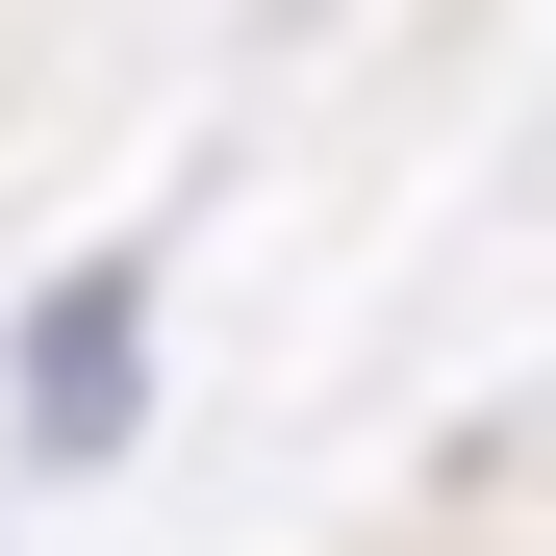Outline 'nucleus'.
<instances>
[{
  "mask_svg": "<svg viewBox=\"0 0 556 556\" xmlns=\"http://www.w3.org/2000/svg\"><path fill=\"white\" fill-rule=\"evenodd\" d=\"M455 481H481V506H556V405H506L481 455H455Z\"/></svg>",
  "mask_w": 556,
  "mask_h": 556,
  "instance_id": "nucleus-2",
  "label": "nucleus"
},
{
  "mask_svg": "<svg viewBox=\"0 0 556 556\" xmlns=\"http://www.w3.org/2000/svg\"><path fill=\"white\" fill-rule=\"evenodd\" d=\"M127 380H152V304H127V278H76V304H51V329H26V430H51V455H76V430H102V405H127Z\"/></svg>",
  "mask_w": 556,
  "mask_h": 556,
  "instance_id": "nucleus-1",
  "label": "nucleus"
}]
</instances>
